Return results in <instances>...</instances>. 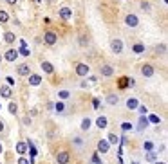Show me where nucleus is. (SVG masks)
<instances>
[{"instance_id":"38","label":"nucleus","mask_w":168,"mask_h":164,"mask_svg":"<svg viewBox=\"0 0 168 164\" xmlns=\"http://www.w3.org/2000/svg\"><path fill=\"white\" fill-rule=\"evenodd\" d=\"M2 130H4V123H2V121H0V132H2Z\"/></svg>"},{"instance_id":"28","label":"nucleus","mask_w":168,"mask_h":164,"mask_svg":"<svg viewBox=\"0 0 168 164\" xmlns=\"http://www.w3.org/2000/svg\"><path fill=\"white\" fill-rule=\"evenodd\" d=\"M156 159H157V155H156V153H152V152H148V153H147V160H148V162H156Z\"/></svg>"},{"instance_id":"36","label":"nucleus","mask_w":168,"mask_h":164,"mask_svg":"<svg viewBox=\"0 0 168 164\" xmlns=\"http://www.w3.org/2000/svg\"><path fill=\"white\" fill-rule=\"evenodd\" d=\"M73 141H74V144H76V146H81V144H83V141H81L80 137H74Z\"/></svg>"},{"instance_id":"23","label":"nucleus","mask_w":168,"mask_h":164,"mask_svg":"<svg viewBox=\"0 0 168 164\" xmlns=\"http://www.w3.org/2000/svg\"><path fill=\"white\" fill-rule=\"evenodd\" d=\"M143 148H145V152H152V150H154V143H152V141H145Z\"/></svg>"},{"instance_id":"30","label":"nucleus","mask_w":168,"mask_h":164,"mask_svg":"<svg viewBox=\"0 0 168 164\" xmlns=\"http://www.w3.org/2000/svg\"><path fill=\"white\" fill-rule=\"evenodd\" d=\"M127 85H128V79H127V78L119 79V88H127Z\"/></svg>"},{"instance_id":"1","label":"nucleus","mask_w":168,"mask_h":164,"mask_svg":"<svg viewBox=\"0 0 168 164\" xmlns=\"http://www.w3.org/2000/svg\"><path fill=\"white\" fill-rule=\"evenodd\" d=\"M110 49H112V52L119 54V52L123 51V42H121V40H112V42H110Z\"/></svg>"},{"instance_id":"26","label":"nucleus","mask_w":168,"mask_h":164,"mask_svg":"<svg viewBox=\"0 0 168 164\" xmlns=\"http://www.w3.org/2000/svg\"><path fill=\"white\" fill-rule=\"evenodd\" d=\"M69 96H70V94H69L67 90H60V92H58V98H60V99H67Z\"/></svg>"},{"instance_id":"41","label":"nucleus","mask_w":168,"mask_h":164,"mask_svg":"<svg viewBox=\"0 0 168 164\" xmlns=\"http://www.w3.org/2000/svg\"><path fill=\"white\" fill-rule=\"evenodd\" d=\"M156 164H166V162H156Z\"/></svg>"},{"instance_id":"11","label":"nucleus","mask_w":168,"mask_h":164,"mask_svg":"<svg viewBox=\"0 0 168 164\" xmlns=\"http://www.w3.org/2000/svg\"><path fill=\"white\" fill-rule=\"evenodd\" d=\"M100 70H101V74H103V76H107V78L114 74V67H110V65H101V69H100Z\"/></svg>"},{"instance_id":"31","label":"nucleus","mask_w":168,"mask_h":164,"mask_svg":"<svg viewBox=\"0 0 168 164\" xmlns=\"http://www.w3.org/2000/svg\"><path fill=\"white\" fill-rule=\"evenodd\" d=\"M18 54H22V56H29V49H27V47H22Z\"/></svg>"},{"instance_id":"3","label":"nucleus","mask_w":168,"mask_h":164,"mask_svg":"<svg viewBox=\"0 0 168 164\" xmlns=\"http://www.w3.org/2000/svg\"><path fill=\"white\" fill-rule=\"evenodd\" d=\"M43 40H45V43H47V45H54V43L58 42V36H56L54 33H51V31H47V33H45V36H43Z\"/></svg>"},{"instance_id":"10","label":"nucleus","mask_w":168,"mask_h":164,"mask_svg":"<svg viewBox=\"0 0 168 164\" xmlns=\"http://www.w3.org/2000/svg\"><path fill=\"white\" fill-rule=\"evenodd\" d=\"M11 94H13V90H11L9 85L0 87V96H2V98H11Z\"/></svg>"},{"instance_id":"9","label":"nucleus","mask_w":168,"mask_h":164,"mask_svg":"<svg viewBox=\"0 0 168 164\" xmlns=\"http://www.w3.org/2000/svg\"><path fill=\"white\" fill-rule=\"evenodd\" d=\"M109 148H110V144H109V141H100V143H98V152L100 153H107L109 152Z\"/></svg>"},{"instance_id":"25","label":"nucleus","mask_w":168,"mask_h":164,"mask_svg":"<svg viewBox=\"0 0 168 164\" xmlns=\"http://www.w3.org/2000/svg\"><path fill=\"white\" fill-rule=\"evenodd\" d=\"M89 128H90V119L87 117V119H83V121H81V130H85V132H87Z\"/></svg>"},{"instance_id":"32","label":"nucleus","mask_w":168,"mask_h":164,"mask_svg":"<svg viewBox=\"0 0 168 164\" xmlns=\"http://www.w3.org/2000/svg\"><path fill=\"white\" fill-rule=\"evenodd\" d=\"M137 108H139V112H141L143 115H145V114H148V108H147L145 105H141V106H137Z\"/></svg>"},{"instance_id":"22","label":"nucleus","mask_w":168,"mask_h":164,"mask_svg":"<svg viewBox=\"0 0 168 164\" xmlns=\"http://www.w3.org/2000/svg\"><path fill=\"white\" fill-rule=\"evenodd\" d=\"M94 83H96V78H89L87 81H83V83H81V88H89V87H90V85H94Z\"/></svg>"},{"instance_id":"39","label":"nucleus","mask_w":168,"mask_h":164,"mask_svg":"<svg viewBox=\"0 0 168 164\" xmlns=\"http://www.w3.org/2000/svg\"><path fill=\"white\" fill-rule=\"evenodd\" d=\"M7 2H9V4H16V0H7Z\"/></svg>"},{"instance_id":"5","label":"nucleus","mask_w":168,"mask_h":164,"mask_svg":"<svg viewBox=\"0 0 168 164\" xmlns=\"http://www.w3.org/2000/svg\"><path fill=\"white\" fill-rule=\"evenodd\" d=\"M141 74L145 76V78H152L154 76V67L152 65H143L141 67Z\"/></svg>"},{"instance_id":"37","label":"nucleus","mask_w":168,"mask_h":164,"mask_svg":"<svg viewBox=\"0 0 168 164\" xmlns=\"http://www.w3.org/2000/svg\"><path fill=\"white\" fill-rule=\"evenodd\" d=\"M18 164H29V160L23 159V157H20V159H18Z\"/></svg>"},{"instance_id":"21","label":"nucleus","mask_w":168,"mask_h":164,"mask_svg":"<svg viewBox=\"0 0 168 164\" xmlns=\"http://www.w3.org/2000/svg\"><path fill=\"white\" fill-rule=\"evenodd\" d=\"M117 143H119V137L116 133H110L109 135V144H117Z\"/></svg>"},{"instance_id":"18","label":"nucleus","mask_w":168,"mask_h":164,"mask_svg":"<svg viewBox=\"0 0 168 164\" xmlns=\"http://www.w3.org/2000/svg\"><path fill=\"white\" fill-rule=\"evenodd\" d=\"M16 152L22 155V153H26L27 152V143H16Z\"/></svg>"},{"instance_id":"13","label":"nucleus","mask_w":168,"mask_h":164,"mask_svg":"<svg viewBox=\"0 0 168 164\" xmlns=\"http://www.w3.org/2000/svg\"><path fill=\"white\" fill-rule=\"evenodd\" d=\"M42 83V78L38 76V74H29V85H33V87H38Z\"/></svg>"},{"instance_id":"27","label":"nucleus","mask_w":168,"mask_h":164,"mask_svg":"<svg viewBox=\"0 0 168 164\" xmlns=\"http://www.w3.org/2000/svg\"><path fill=\"white\" fill-rule=\"evenodd\" d=\"M148 121L154 123V125H159V123H161V119H159L157 115H148Z\"/></svg>"},{"instance_id":"19","label":"nucleus","mask_w":168,"mask_h":164,"mask_svg":"<svg viewBox=\"0 0 168 164\" xmlns=\"http://www.w3.org/2000/svg\"><path fill=\"white\" fill-rule=\"evenodd\" d=\"M132 51H134L136 54H141V52H145V45H143V43H136V45L132 47Z\"/></svg>"},{"instance_id":"29","label":"nucleus","mask_w":168,"mask_h":164,"mask_svg":"<svg viewBox=\"0 0 168 164\" xmlns=\"http://www.w3.org/2000/svg\"><path fill=\"white\" fill-rule=\"evenodd\" d=\"M7 20H9V15H7L6 11H0V22L4 23V22H7Z\"/></svg>"},{"instance_id":"17","label":"nucleus","mask_w":168,"mask_h":164,"mask_svg":"<svg viewBox=\"0 0 168 164\" xmlns=\"http://www.w3.org/2000/svg\"><path fill=\"white\" fill-rule=\"evenodd\" d=\"M96 125H98V128H100V130L107 128V117H105V115H100L98 119H96Z\"/></svg>"},{"instance_id":"33","label":"nucleus","mask_w":168,"mask_h":164,"mask_svg":"<svg viewBox=\"0 0 168 164\" xmlns=\"http://www.w3.org/2000/svg\"><path fill=\"white\" fill-rule=\"evenodd\" d=\"M121 128H123L125 132H128V130H132V125H130V123H123V125H121Z\"/></svg>"},{"instance_id":"24","label":"nucleus","mask_w":168,"mask_h":164,"mask_svg":"<svg viewBox=\"0 0 168 164\" xmlns=\"http://www.w3.org/2000/svg\"><path fill=\"white\" fill-rule=\"evenodd\" d=\"M4 40H6V43H13L15 42V34L13 33H6L4 34Z\"/></svg>"},{"instance_id":"2","label":"nucleus","mask_w":168,"mask_h":164,"mask_svg":"<svg viewBox=\"0 0 168 164\" xmlns=\"http://www.w3.org/2000/svg\"><path fill=\"white\" fill-rule=\"evenodd\" d=\"M89 72H90L89 65H85V63H78L76 65V74L78 76H89Z\"/></svg>"},{"instance_id":"44","label":"nucleus","mask_w":168,"mask_h":164,"mask_svg":"<svg viewBox=\"0 0 168 164\" xmlns=\"http://www.w3.org/2000/svg\"><path fill=\"white\" fill-rule=\"evenodd\" d=\"M0 108H2V106H0Z\"/></svg>"},{"instance_id":"15","label":"nucleus","mask_w":168,"mask_h":164,"mask_svg":"<svg viewBox=\"0 0 168 164\" xmlns=\"http://www.w3.org/2000/svg\"><path fill=\"white\" fill-rule=\"evenodd\" d=\"M139 106V101L136 99V98H128L127 99V108L128 110H134V108H137Z\"/></svg>"},{"instance_id":"34","label":"nucleus","mask_w":168,"mask_h":164,"mask_svg":"<svg viewBox=\"0 0 168 164\" xmlns=\"http://www.w3.org/2000/svg\"><path fill=\"white\" fill-rule=\"evenodd\" d=\"M54 108H56V112H62V110H63V103H62V101H58Z\"/></svg>"},{"instance_id":"8","label":"nucleus","mask_w":168,"mask_h":164,"mask_svg":"<svg viewBox=\"0 0 168 164\" xmlns=\"http://www.w3.org/2000/svg\"><path fill=\"white\" fill-rule=\"evenodd\" d=\"M16 72H18L20 76H29V74H31V67H29V65H18Z\"/></svg>"},{"instance_id":"16","label":"nucleus","mask_w":168,"mask_h":164,"mask_svg":"<svg viewBox=\"0 0 168 164\" xmlns=\"http://www.w3.org/2000/svg\"><path fill=\"white\" fill-rule=\"evenodd\" d=\"M60 16H62L63 20H69L70 16H73V11H70L69 7H62V9H60Z\"/></svg>"},{"instance_id":"12","label":"nucleus","mask_w":168,"mask_h":164,"mask_svg":"<svg viewBox=\"0 0 168 164\" xmlns=\"http://www.w3.org/2000/svg\"><path fill=\"white\" fill-rule=\"evenodd\" d=\"M7 61H15L16 58H18V51H15V49H9L7 52H6V56H4Z\"/></svg>"},{"instance_id":"42","label":"nucleus","mask_w":168,"mask_h":164,"mask_svg":"<svg viewBox=\"0 0 168 164\" xmlns=\"http://www.w3.org/2000/svg\"><path fill=\"white\" fill-rule=\"evenodd\" d=\"M36 2H42V0H36Z\"/></svg>"},{"instance_id":"6","label":"nucleus","mask_w":168,"mask_h":164,"mask_svg":"<svg viewBox=\"0 0 168 164\" xmlns=\"http://www.w3.org/2000/svg\"><path fill=\"white\" fill-rule=\"evenodd\" d=\"M148 126V119L145 115H139V121H137V132H143V130H147Z\"/></svg>"},{"instance_id":"40","label":"nucleus","mask_w":168,"mask_h":164,"mask_svg":"<svg viewBox=\"0 0 168 164\" xmlns=\"http://www.w3.org/2000/svg\"><path fill=\"white\" fill-rule=\"evenodd\" d=\"M2 150H4V148H2V144H0V153H2Z\"/></svg>"},{"instance_id":"7","label":"nucleus","mask_w":168,"mask_h":164,"mask_svg":"<svg viewBox=\"0 0 168 164\" xmlns=\"http://www.w3.org/2000/svg\"><path fill=\"white\" fill-rule=\"evenodd\" d=\"M69 159H70V157H69L67 152H60V153L56 155V162H58V164H67Z\"/></svg>"},{"instance_id":"43","label":"nucleus","mask_w":168,"mask_h":164,"mask_svg":"<svg viewBox=\"0 0 168 164\" xmlns=\"http://www.w3.org/2000/svg\"><path fill=\"white\" fill-rule=\"evenodd\" d=\"M0 60H2V58H0Z\"/></svg>"},{"instance_id":"14","label":"nucleus","mask_w":168,"mask_h":164,"mask_svg":"<svg viewBox=\"0 0 168 164\" xmlns=\"http://www.w3.org/2000/svg\"><path fill=\"white\" fill-rule=\"evenodd\" d=\"M42 70H43V72H47V74H53L54 72V67L49 61H42Z\"/></svg>"},{"instance_id":"4","label":"nucleus","mask_w":168,"mask_h":164,"mask_svg":"<svg viewBox=\"0 0 168 164\" xmlns=\"http://www.w3.org/2000/svg\"><path fill=\"white\" fill-rule=\"evenodd\" d=\"M125 23H127L128 27H137L139 20H137V16H136V15H127V18H125Z\"/></svg>"},{"instance_id":"20","label":"nucleus","mask_w":168,"mask_h":164,"mask_svg":"<svg viewBox=\"0 0 168 164\" xmlns=\"http://www.w3.org/2000/svg\"><path fill=\"white\" fill-rule=\"evenodd\" d=\"M107 103H109V105H117V103H119V98L114 96V94H110V96H107Z\"/></svg>"},{"instance_id":"35","label":"nucleus","mask_w":168,"mask_h":164,"mask_svg":"<svg viewBox=\"0 0 168 164\" xmlns=\"http://www.w3.org/2000/svg\"><path fill=\"white\" fill-rule=\"evenodd\" d=\"M16 110H18V108H16V105H15V103H11V105H9V112H11V114H16Z\"/></svg>"}]
</instances>
